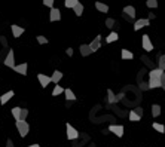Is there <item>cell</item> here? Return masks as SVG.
I'll return each mask as SVG.
<instances>
[{
	"label": "cell",
	"mask_w": 165,
	"mask_h": 147,
	"mask_svg": "<svg viewBox=\"0 0 165 147\" xmlns=\"http://www.w3.org/2000/svg\"><path fill=\"white\" fill-rule=\"evenodd\" d=\"M66 129H67V138H69V140H76V138L79 137V132H78L70 123L66 125Z\"/></svg>",
	"instance_id": "cell-5"
},
{
	"label": "cell",
	"mask_w": 165,
	"mask_h": 147,
	"mask_svg": "<svg viewBox=\"0 0 165 147\" xmlns=\"http://www.w3.org/2000/svg\"><path fill=\"white\" fill-rule=\"evenodd\" d=\"M161 82H162V88H164V91H165V73L162 74V79H161Z\"/></svg>",
	"instance_id": "cell-41"
},
{
	"label": "cell",
	"mask_w": 165,
	"mask_h": 147,
	"mask_svg": "<svg viewBox=\"0 0 165 147\" xmlns=\"http://www.w3.org/2000/svg\"><path fill=\"white\" fill-rule=\"evenodd\" d=\"M73 10H75V15L81 16V15L83 13V4H82V3H78V4L73 7Z\"/></svg>",
	"instance_id": "cell-21"
},
{
	"label": "cell",
	"mask_w": 165,
	"mask_h": 147,
	"mask_svg": "<svg viewBox=\"0 0 165 147\" xmlns=\"http://www.w3.org/2000/svg\"><path fill=\"white\" fill-rule=\"evenodd\" d=\"M141 61H144V64H146L147 67H152V63H150V60H149L147 57H144V55H143V57H141Z\"/></svg>",
	"instance_id": "cell-34"
},
{
	"label": "cell",
	"mask_w": 165,
	"mask_h": 147,
	"mask_svg": "<svg viewBox=\"0 0 165 147\" xmlns=\"http://www.w3.org/2000/svg\"><path fill=\"white\" fill-rule=\"evenodd\" d=\"M15 125H16V129H18L19 135H21L22 138L27 137V134H28V131H30V125H28L25 120H16Z\"/></svg>",
	"instance_id": "cell-2"
},
{
	"label": "cell",
	"mask_w": 165,
	"mask_h": 147,
	"mask_svg": "<svg viewBox=\"0 0 165 147\" xmlns=\"http://www.w3.org/2000/svg\"><path fill=\"white\" fill-rule=\"evenodd\" d=\"M155 16H156L155 13H149V18H147V19H150V21H152V19H155Z\"/></svg>",
	"instance_id": "cell-42"
},
{
	"label": "cell",
	"mask_w": 165,
	"mask_h": 147,
	"mask_svg": "<svg viewBox=\"0 0 165 147\" xmlns=\"http://www.w3.org/2000/svg\"><path fill=\"white\" fill-rule=\"evenodd\" d=\"M118 39H119L118 33H116V31H112V33H110L109 36L106 37V42H107V43H113V42H116Z\"/></svg>",
	"instance_id": "cell-18"
},
{
	"label": "cell",
	"mask_w": 165,
	"mask_h": 147,
	"mask_svg": "<svg viewBox=\"0 0 165 147\" xmlns=\"http://www.w3.org/2000/svg\"><path fill=\"white\" fill-rule=\"evenodd\" d=\"M27 69H28L27 63H21V64H18V66L13 67V70H15L16 73L22 74V76H27Z\"/></svg>",
	"instance_id": "cell-9"
},
{
	"label": "cell",
	"mask_w": 165,
	"mask_h": 147,
	"mask_svg": "<svg viewBox=\"0 0 165 147\" xmlns=\"http://www.w3.org/2000/svg\"><path fill=\"white\" fill-rule=\"evenodd\" d=\"M64 94H66V98H67L69 101H75V100H76V95H75V92H73L72 89L67 88V89L64 91Z\"/></svg>",
	"instance_id": "cell-19"
},
{
	"label": "cell",
	"mask_w": 165,
	"mask_h": 147,
	"mask_svg": "<svg viewBox=\"0 0 165 147\" xmlns=\"http://www.w3.org/2000/svg\"><path fill=\"white\" fill-rule=\"evenodd\" d=\"M66 54H67L69 57H72V55H73V49H72V48H69V49L66 51Z\"/></svg>",
	"instance_id": "cell-39"
},
{
	"label": "cell",
	"mask_w": 165,
	"mask_h": 147,
	"mask_svg": "<svg viewBox=\"0 0 165 147\" xmlns=\"http://www.w3.org/2000/svg\"><path fill=\"white\" fill-rule=\"evenodd\" d=\"M107 95H109V103H116L119 98H116V95H115V92L112 91V89H109L107 91Z\"/></svg>",
	"instance_id": "cell-26"
},
{
	"label": "cell",
	"mask_w": 165,
	"mask_h": 147,
	"mask_svg": "<svg viewBox=\"0 0 165 147\" xmlns=\"http://www.w3.org/2000/svg\"><path fill=\"white\" fill-rule=\"evenodd\" d=\"M162 74L164 70L161 69H152L150 73H149V88L150 89H155V88H162Z\"/></svg>",
	"instance_id": "cell-1"
},
{
	"label": "cell",
	"mask_w": 165,
	"mask_h": 147,
	"mask_svg": "<svg viewBox=\"0 0 165 147\" xmlns=\"http://www.w3.org/2000/svg\"><path fill=\"white\" fill-rule=\"evenodd\" d=\"M4 66L9 67V69H13L15 67V55H13V51L12 49H9V52H7V55L4 58Z\"/></svg>",
	"instance_id": "cell-3"
},
{
	"label": "cell",
	"mask_w": 165,
	"mask_h": 147,
	"mask_svg": "<svg viewBox=\"0 0 165 147\" xmlns=\"http://www.w3.org/2000/svg\"><path fill=\"white\" fill-rule=\"evenodd\" d=\"M115 24H116V21L113 18H107L106 19V27L107 28H115Z\"/></svg>",
	"instance_id": "cell-30"
},
{
	"label": "cell",
	"mask_w": 165,
	"mask_h": 147,
	"mask_svg": "<svg viewBox=\"0 0 165 147\" xmlns=\"http://www.w3.org/2000/svg\"><path fill=\"white\" fill-rule=\"evenodd\" d=\"M78 3H79V0H66V1H64V6H66L67 9H69V7H72V9H73Z\"/></svg>",
	"instance_id": "cell-27"
},
{
	"label": "cell",
	"mask_w": 165,
	"mask_h": 147,
	"mask_svg": "<svg viewBox=\"0 0 165 147\" xmlns=\"http://www.w3.org/2000/svg\"><path fill=\"white\" fill-rule=\"evenodd\" d=\"M36 39H37V42H39L40 45H46V43H48V39L45 36H37Z\"/></svg>",
	"instance_id": "cell-33"
},
{
	"label": "cell",
	"mask_w": 165,
	"mask_h": 147,
	"mask_svg": "<svg viewBox=\"0 0 165 147\" xmlns=\"http://www.w3.org/2000/svg\"><path fill=\"white\" fill-rule=\"evenodd\" d=\"M109 131L112 132V134H115L116 137H124V126L122 125H110L109 126Z\"/></svg>",
	"instance_id": "cell-4"
},
{
	"label": "cell",
	"mask_w": 165,
	"mask_h": 147,
	"mask_svg": "<svg viewBox=\"0 0 165 147\" xmlns=\"http://www.w3.org/2000/svg\"><path fill=\"white\" fill-rule=\"evenodd\" d=\"M43 4L52 9V7H54V0H43Z\"/></svg>",
	"instance_id": "cell-35"
},
{
	"label": "cell",
	"mask_w": 165,
	"mask_h": 147,
	"mask_svg": "<svg viewBox=\"0 0 165 147\" xmlns=\"http://www.w3.org/2000/svg\"><path fill=\"white\" fill-rule=\"evenodd\" d=\"M37 79H39V82H40V85L43 88H46L51 82H52V79L49 77V76H46V74H37Z\"/></svg>",
	"instance_id": "cell-11"
},
{
	"label": "cell",
	"mask_w": 165,
	"mask_h": 147,
	"mask_svg": "<svg viewBox=\"0 0 165 147\" xmlns=\"http://www.w3.org/2000/svg\"><path fill=\"white\" fill-rule=\"evenodd\" d=\"M89 46H91V49H92V52H95V51H98L100 49V46H101V36L98 34V36L95 37L91 43H89Z\"/></svg>",
	"instance_id": "cell-10"
},
{
	"label": "cell",
	"mask_w": 165,
	"mask_h": 147,
	"mask_svg": "<svg viewBox=\"0 0 165 147\" xmlns=\"http://www.w3.org/2000/svg\"><path fill=\"white\" fill-rule=\"evenodd\" d=\"M79 49H81V55H82V57H88V55L92 54V49H91L89 45H81Z\"/></svg>",
	"instance_id": "cell-13"
},
{
	"label": "cell",
	"mask_w": 165,
	"mask_h": 147,
	"mask_svg": "<svg viewBox=\"0 0 165 147\" xmlns=\"http://www.w3.org/2000/svg\"><path fill=\"white\" fill-rule=\"evenodd\" d=\"M146 4L147 7H158V0H147Z\"/></svg>",
	"instance_id": "cell-31"
},
{
	"label": "cell",
	"mask_w": 165,
	"mask_h": 147,
	"mask_svg": "<svg viewBox=\"0 0 165 147\" xmlns=\"http://www.w3.org/2000/svg\"><path fill=\"white\" fill-rule=\"evenodd\" d=\"M150 24V19H144V18H141V19H137L135 22H134V31H138L140 28H143V27H147Z\"/></svg>",
	"instance_id": "cell-6"
},
{
	"label": "cell",
	"mask_w": 165,
	"mask_h": 147,
	"mask_svg": "<svg viewBox=\"0 0 165 147\" xmlns=\"http://www.w3.org/2000/svg\"><path fill=\"white\" fill-rule=\"evenodd\" d=\"M13 95H15V92H13V91H9V92L3 94V95L0 97V104H1V106H4V104H6V103H7V101H9Z\"/></svg>",
	"instance_id": "cell-12"
},
{
	"label": "cell",
	"mask_w": 165,
	"mask_h": 147,
	"mask_svg": "<svg viewBox=\"0 0 165 147\" xmlns=\"http://www.w3.org/2000/svg\"><path fill=\"white\" fill-rule=\"evenodd\" d=\"M12 116H13L15 120H19V117H21V107H13L12 109Z\"/></svg>",
	"instance_id": "cell-23"
},
{
	"label": "cell",
	"mask_w": 165,
	"mask_h": 147,
	"mask_svg": "<svg viewBox=\"0 0 165 147\" xmlns=\"http://www.w3.org/2000/svg\"><path fill=\"white\" fill-rule=\"evenodd\" d=\"M95 7H97L100 12H103V13H107V12H109V6H107L106 3H101V1H95Z\"/></svg>",
	"instance_id": "cell-16"
},
{
	"label": "cell",
	"mask_w": 165,
	"mask_h": 147,
	"mask_svg": "<svg viewBox=\"0 0 165 147\" xmlns=\"http://www.w3.org/2000/svg\"><path fill=\"white\" fill-rule=\"evenodd\" d=\"M143 39V48H144V51H147V52H152L153 51V45H152V40H150V37L147 36V34H144V36L141 37Z\"/></svg>",
	"instance_id": "cell-7"
},
{
	"label": "cell",
	"mask_w": 165,
	"mask_h": 147,
	"mask_svg": "<svg viewBox=\"0 0 165 147\" xmlns=\"http://www.w3.org/2000/svg\"><path fill=\"white\" fill-rule=\"evenodd\" d=\"M158 69L165 70V54H164V55H161V57H159V60H158Z\"/></svg>",
	"instance_id": "cell-29"
},
{
	"label": "cell",
	"mask_w": 165,
	"mask_h": 147,
	"mask_svg": "<svg viewBox=\"0 0 165 147\" xmlns=\"http://www.w3.org/2000/svg\"><path fill=\"white\" fill-rule=\"evenodd\" d=\"M124 13L128 15L129 18H135V7H134V6H125Z\"/></svg>",
	"instance_id": "cell-15"
},
{
	"label": "cell",
	"mask_w": 165,
	"mask_h": 147,
	"mask_svg": "<svg viewBox=\"0 0 165 147\" xmlns=\"http://www.w3.org/2000/svg\"><path fill=\"white\" fill-rule=\"evenodd\" d=\"M134 110L137 111V113H138L140 116H143V109H141V107H138V109H134Z\"/></svg>",
	"instance_id": "cell-40"
},
{
	"label": "cell",
	"mask_w": 165,
	"mask_h": 147,
	"mask_svg": "<svg viewBox=\"0 0 165 147\" xmlns=\"http://www.w3.org/2000/svg\"><path fill=\"white\" fill-rule=\"evenodd\" d=\"M140 119H141V116H140L135 110L129 111V120H131V122H137V120H140Z\"/></svg>",
	"instance_id": "cell-20"
},
{
	"label": "cell",
	"mask_w": 165,
	"mask_h": 147,
	"mask_svg": "<svg viewBox=\"0 0 165 147\" xmlns=\"http://www.w3.org/2000/svg\"><path fill=\"white\" fill-rule=\"evenodd\" d=\"M49 19H51L52 22L60 21V19H61V12H60V9L52 7V9H51V13H49Z\"/></svg>",
	"instance_id": "cell-8"
},
{
	"label": "cell",
	"mask_w": 165,
	"mask_h": 147,
	"mask_svg": "<svg viewBox=\"0 0 165 147\" xmlns=\"http://www.w3.org/2000/svg\"><path fill=\"white\" fill-rule=\"evenodd\" d=\"M122 58L124 60H132L134 58V54L131 51H128V49H122Z\"/></svg>",
	"instance_id": "cell-24"
},
{
	"label": "cell",
	"mask_w": 165,
	"mask_h": 147,
	"mask_svg": "<svg viewBox=\"0 0 165 147\" xmlns=\"http://www.w3.org/2000/svg\"><path fill=\"white\" fill-rule=\"evenodd\" d=\"M6 147H13V141H12L10 138H9V140L6 141Z\"/></svg>",
	"instance_id": "cell-38"
},
{
	"label": "cell",
	"mask_w": 165,
	"mask_h": 147,
	"mask_svg": "<svg viewBox=\"0 0 165 147\" xmlns=\"http://www.w3.org/2000/svg\"><path fill=\"white\" fill-rule=\"evenodd\" d=\"M152 126H153V129H155V131H158V132H162V134L165 132V126L162 125V123H158V122H155Z\"/></svg>",
	"instance_id": "cell-25"
},
{
	"label": "cell",
	"mask_w": 165,
	"mask_h": 147,
	"mask_svg": "<svg viewBox=\"0 0 165 147\" xmlns=\"http://www.w3.org/2000/svg\"><path fill=\"white\" fill-rule=\"evenodd\" d=\"M10 28H12V34H13V37H19L22 33H24V28L19 27V25H16V24H13Z\"/></svg>",
	"instance_id": "cell-14"
},
{
	"label": "cell",
	"mask_w": 165,
	"mask_h": 147,
	"mask_svg": "<svg viewBox=\"0 0 165 147\" xmlns=\"http://www.w3.org/2000/svg\"><path fill=\"white\" fill-rule=\"evenodd\" d=\"M27 116H28V110L27 109H21V117H19V120H25Z\"/></svg>",
	"instance_id": "cell-32"
},
{
	"label": "cell",
	"mask_w": 165,
	"mask_h": 147,
	"mask_svg": "<svg viewBox=\"0 0 165 147\" xmlns=\"http://www.w3.org/2000/svg\"><path fill=\"white\" fill-rule=\"evenodd\" d=\"M0 42H1V45H3L4 48L7 46V42H6V37L4 36H0Z\"/></svg>",
	"instance_id": "cell-36"
},
{
	"label": "cell",
	"mask_w": 165,
	"mask_h": 147,
	"mask_svg": "<svg viewBox=\"0 0 165 147\" xmlns=\"http://www.w3.org/2000/svg\"><path fill=\"white\" fill-rule=\"evenodd\" d=\"M27 147H40L39 144H31V146H27Z\"/></svg>",
	"instance_id": "cell-43"
},
{
	"label": "cell",
	"mask_w": 165,
	"mask_h": 147,
	"mask_svg": "<svg viewBox=\"0 0 165 147\" xmlns=\"http://www.w3.org/2000/svg\"><path fill=\"white\" fill-rule=\"evenodd\" d=\"M64 91H66V89H64L63 86H58V85H57V86L54 88V91H52V95H54V97H57V95H60V94H63Z\"/></svg>",
	"instance_id": "cell-28"
},
{
	"label": "cell",
	"mask_w": 165,
	"mask_h": 147,
	"mask_svg": "<svg viewBox=\"0 0 165 147\" xmlns=\"http://www.w3.org/2000/svg\"><path fill=\"white\" fill-rule=\"evenodd\" d=\"M159 114H161V106L153 104V106H152V116H153V117H158Z\"/></svg>",
	"instance_id": "cell-22"
},
{
	"label": "cell",
	"mask_w": 165,
	"mask_h": 147,
	"mask_svg": "<svg viewBox=\"0 0 165 147\" xmlns=\"http://www.w3.org/2000/svg\"><path fill=\"white\" fill-rule=\"evenodd\" d=\"M51 79H52V82L57 85V83H58V82L63 79V73H61L60 70H55V72L52 73V76H51Z\"/></svg>",
	"instance_id": "cell-17"
},
{
	"label": "cell",
	"mask_w": 165,
	"mask_h": 147,
	"mask_svg": "<svg viewBox=\"0 0 165 147\" xmlns=\"http://www.w3.org/2000/svg\"><path fill=\"white\" fill-rule=\"evenodd\" d=\"M140 88H141L143 91H146V89H150V88H149V83H140Z\"/></svg>",
	"instance_id": "cell-37"
}]
</instances>
